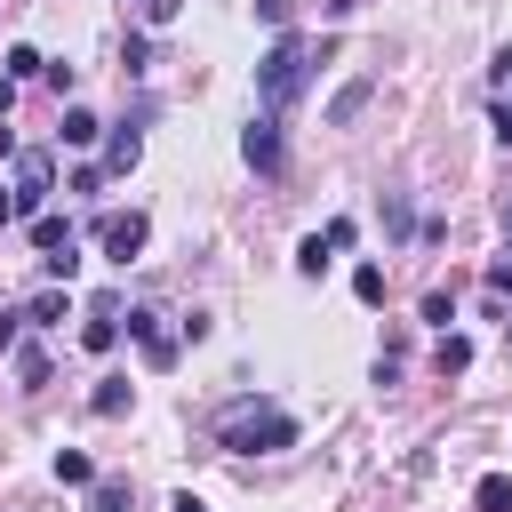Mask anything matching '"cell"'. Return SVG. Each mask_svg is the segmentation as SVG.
I'll return each instance as SVG.
<instances>
[{"instance_id": "cell-1", "label": "cell", "mask_w": 512, "mask_h": 512, "mask_svg": "<svg viewBox=\"0 0 512 512\" xmlns=\"http://www.w3.org/2000/svg\"><path fill=\"white\" fill-rule=\"evenodd\" d=\"M304 72H312V40L280 32V40H272V48L256 56V96H264V112L296 104V96H304Z\"/></svg>"}, {"instance_id": "cell-2", "label": "cell", "mask_w": 512, "mask_h": 512, "mask_svg": "<svg viewBox=\"0 0 512 512\" xmlns=\"http://www.w3.org/2000/svg\"><path fill=\"white\" fill-rule=\"evenodd\" d=\"M224 448H240V456H280V448H296V416H280V408H240L232 424H224Z\"/></svg>"}, {"instance_id": "cell-3", "label": "cell", "mask_w": 512, "mask_h": 512, "mask_svg": "<svg viewBox=\"0 0 512 512\" xmlns=\"http://www.w3.org/2000/svg\"><path fill=\"white\" fill-rule=\"evenodd\" d=\"M96 240H104V256H112V264H136V256H144V240H152V224H144V208H128V216H104V224H96Z\"/></svg>"}, {"instance_id": "cell-4", "label": "cell", "mask_w": 512, "mask_h": 512, "mask_svg": "<svg viewBox=\"0 0 512 512\" xmlns=\"http://www.w3.org/2000/svg\"><path fill=\"white\" fill-rule=\"evenodd\" d=\"M48 192H56L48 152H24V160H16V216H40V208H48Z\"/></svg>"}, {"instance_id": "cell-5", "label": "cell", "mask_w": 512, "mask_h": 512, "mask_svg": "<svg viewBox=\"0 0 512 512\" xmlns=\"http://www.w3.org/2000/svg\"><path fill=\"white\" fill-rule=\"evenodd\" d=\"M240 160H248L256 176H272V168H280V112L248 120V136H240Z\"/></svg>"}, {"instance_id": "cell-6", "label": "cell", "mask_w": 512, "mask_h": 512, "mask_svg": "<svg viewBox=\"0 0 512 512\" xmlns=\"http://www.w3.org/2000/svg\"><path fill=\"white\" fill-rule=\"evenodd\" d=\"M128 336H136L144 368H176V336L160 328V312H128Z\"/></svg>"}, {"instance_id": "cell-7", "label": "cell", "mask_w": 512, "mask_h": 512, "mask_svg": "<svg viewBox=\"0 0 512 512\" xmlns=\"http://www.w3.org/2000/svg\"><path fill=\"white\" fill-rule=\"evenodd\" d=\"M80 344H88V352H112V344H120V304H112V296H96V304H88Z\"/></svg>"}, {"instance_id": "cell-8", "label": "cell", "mask_w": 512, "mask_h": 512, "mask_svg": "<svg viewBox=\"0 0 512 512\" xmlns=\"http://www.w3.org/2000/svg\"><path fill=\"white\" fill-rule=\"evenodd\" d=\"M32 248H40V256H64V248H80V232H72L64 216H48V208H40V216H32Z\"/></svg>"}, {"instance_id": "cell-9", "label": "cell", "mask_w": 512, "mask_h": 512, "mask_svg": "<svg viewBox=\"0 0 512 512\" xmlns=\"http://www.w3.org/2000/svg\"><path fill=\"white\" fill-rule=\"evenodd\" d=\"M96 136H104V120H96L88 104H64V128H56V144H72V152H80V144H96Z\"/></svg>"}, {"instance_id": "cell-10", "label": "cell", "mask_w": 512, "mask_h": 512, "mask_svg": "<svg viewBox=\"0 0 512 512\" xmlns=\"http://www.w3.org/2000/svg\"><path fill=\"white\" fill-rule=\"evenodd\" d=\"M136 160H144V136H136V128H112V144H104V176H128Z\"/></svg>"}, {"instance_id": "cell-11", "label": "cell", "mask_w": 512, "mask_h": 512, "mask_svg": "<svg viewBox=\"0 0 512 512\" xmlns=\"http://www.w3.org/2000/svg\"><path fill=\"white\" fill-rule=\"evenodd\" d=\"M24 320H32V328H56V320H72V288H40V296L24 304Z\"/></svg>"}, {"instance_id": "cell-12", "label": "cell", "mask_w": 512, "mask_h": 512, "mask_svg": "<svg viewBox=\"0 0 512 512\" xmlns=\"http://www.w3.org/2000/svg\"><path fill=\"white\" fill-rule=\"evenodd\" d=\"M472 512H512V472H480L472 480Z\"/></svg>"}, {"instance_id": "cell-13", "label": "cell", "mask_w": 512, "mask_h": 512, "mask_svg": "<svg viewBox=\"0 0 512 512\" xmlns=\"http://www.w3.org/2000/svg\"><path fill=\"white\" fill-rule=\"evenodd\" d=\"M368 96H376L368 80H352V88H336V104H328V128H352V120L368 112Z\"/></svg>"}, {"instance_id": "cell-14", "label": "cell", "mask_w": 512, "mask_h": 512, "mask_svg": "<svg viewBox=\"0 0 512 512\" xmlns=\"http://www.w3.org/2000/svg\"><path fill=\"white\" fill-rule=\"evenodd\" d=\"M128 400H136V384H128V376H104V384L88 392V408H96V416H128Z\"/></svg>"}, {"instance_id": "cell-15", "label": "cell", "mask_w": 512, "mask_h": 512, "mask_svg": "<svg viewBox=\"0 0 512 512\" xmlns=\"http://www.w3.org/2000/svg\"><path fill=\"white\" fill-rule=\"evenodd\" d=\"M56 480L64 488H96V456L88 448H56Z\"/></svg>"}, {"instance_id": "cell-16", "label": "cell", "mask_w": 512, "mask_h": 512, "mask_svg": "<svg viewBox=\"0 0 512 512\" xmlns=\"http://www.w3.org/2000/svg\"><path fill=\"white\" fill-rule=\"evenodd\" d=\"M48 376H56V368H48V352H40V344H16V384H24V392H40Z\"/></svg>"}, {"instance_id": "cell-17", "label": "cell", "mask_w": 512, "mask_h": 512, "mask_svg": "<svg viewBox=\"0 0 512 512\" xmlns=\"http://www.w3.org/2000/svg\"><path fill=\"white\" fill-rule=\"evenodd\" d=\"M0 72H8V80H32V72H48V56H40L32 40H16V48L0 56Z\"/></svg>"}, {"instance_id": "cell-18", "label": "cell", "mask_w": 512, "mask_h": 512, "mask_svg": "<svg viewBox=\"0 0 512 512\" xmlns=\"http://www.w3.org/2000/svg\"><path fill=\"white\" fill-rule=\"evenodd\" d=\"M328 264H336V248H328V232H312V240L296 248V272H304V280H320Z\"/></svg>"}, {"instance_id": "cell-19", "label": "cell", "mask_w": 512, "mask_h": 512, "mask_svg": "<svg viewBox=\"0 0 512 512\" xmlns=\"http://www.w3.org/2000/svg\"><path fill=\"white\" fill-rule=\"evenodd\" d=\"M88 512H136L128 480H96V488H88Z\"/></svg>"}, {"instance_id": "cell-20", "label": "cell", "mask_w": 512, "mask_h": 512, "mask_svg": "<svg viewBox=\"0 0 512 512\" xmlns=\"http://www.w3.org/2000/svg\"><path fill=\"white\" fill-rule=\"evenodd\" d=\"M432 360H440V376H464V368H472V344L440 328V352H432Z\"/></svg>"}, {"instance_id": "cell-21", "label": "cell", "mask_w": 512, "mask_h": 512, "mask_svg": "<svg viewBox=\"0 0 512 512\" xmlns=\"http://www.w3.org/2000/svg\"><path fill=\"white\" fill-rule=\"evenodd\" d=\"M352 296H360V304H384V264H360V272H352Z\"/></svg>"}, {"instance_id": "cell-22", "label": "cell", "mask_w": 512, "mask_h": 512, "mask_svg": "<svg viewBox=\"0 0 512 512\" xmlns=\"http://www.w3.org/2000/svg\"><path fill=\"white\" fill-rule=\"evenodd\" d=\"M424 320H432V328H448V320H456V296H448V288H432V296H424Z\"/></svg>"}, {"instance_id": "cell-23", "label": "cell", "mask_w": 512, "mask_h": 512, "mask_svg": "<svg viewBox=\"0 0 512 512\" xmlns=\"http://www.w3.org/2000/svg\"><path fill=\"white\" fill-rule=\"evenodd\" d=\"M256 16H264L272 32H288V16H296V0H256Z\"/></svg>"}, {"instance_id": "cell-24", "label": "cell", "mask_w": 512, "mask_h": 512, "mask_svg": "<svg viewBox=\"0 0 512 512\" xmlns=\"http://www.w3.org/2000/svg\"><path fill=\"white\" fill-rule=\"evenodd\" d=\"M488 296H512V256H496V264H488Z\"/></svg>"}, {"instance_id": "cell-25", "label": "cell", "mask_w": 512, "mask_h": 512, "mask_svg": "<svg viewBox=\"0 0 512 512\" xmlns=\"http://www.w3.org/2000/svg\"><path fill=\"white\" fill-rule=\"evenodd\" d=\"M24 344V312H0V352H16Z\"/></svg>"}, {"instance_id": "cell-26", "label": "cell", "mask_w": 512, "mask_h": 512, "mask_svg": "<svg viewBox=\"0 0 512 512\" xmlns=\"http://www.w3.org/2000/svg\"><path fill=\"white\" fill-rule=\"evenodd\" d=\"M8 104H16V80H8V72H0V120H8Z\"/></svg>"}, {"instance_id": "cell-27", "label": "cell", "mask_w": 512, "mask_h": 512, "mask_svg": "<svg viewBox=\"0 0 512 512\" xmlns=\"http://www.w3.org/2000/svg\"><path fill=\"white\" fill-rule=\"evenodd\" d=\"M168 512H208V504H200V496H176V504H168Z\"/></svg>"}, {"instance_id": "cell-28", "label": "cell", "mask_w": 512, "mask_h": 512, "mask_svg": "<svg viewBox=\"0 0 512 512\" xmlns=\"http://www.w3.org/2000/svg\"><path fill=\"white\" fill-rule=\"evenodd\" d=\"M496 64H504V88H512V48H504V56H496Z\"/></svg>"}, {"instance_id": "cell-29", "label": "cell", "mask_w": 512, "mask_h": 512, "mask_svg": "<svg viewBox=\"0 0 512 512\" xmlns=\"http://www.w3.org/2000/svg\"><path fill=\"white\" fill-rule=\"evenodd\" d=\"M504 256H512V208H504Z\"/></svg>"}, {"instance_id": "cell-30", "label": "cell", "mask_w": 512, "mask_h": 512, "mask_svg": "<svg viewBox=\"0 0 512 512\" xmlns=\"http://www.w3.org/2000/svg\"><path fill=\"white\" fill-rule=\"evenodd\" d=\"M504 344H512V320H504Z\"/></svg>"}]
</instances>
